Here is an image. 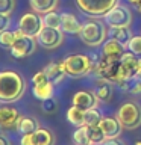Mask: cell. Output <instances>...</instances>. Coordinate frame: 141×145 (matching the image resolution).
<instances>
[{
	"label": "cell",
	"mask_w": 141,
	"mask_h": 145,
	"mask_svg": "<svg viewBox=\"0 0 141 145\" xmlns=\"http://www.w3.org/2000/svg\"><path fill=\"white\" fill-rule=\"evenodd\" d=\"M102 115L96 107L93 109H86L85 110V125H99L102 121Z\"/></svg>",
	"instance_id": "cell-28"
},
{
	"label": "cell",
	"mask_w": 141,
	"mask_h": 145,
	"mask_svg": "<svg viewBox=\"0 0 141 145\" xmlns=\"http://www.w3.org/2000/svg\"><path fill=\"white\" fill-rule=\"evenodd\" d=\"M9 24H11V15H8V14H2V12H0V32L8 30Z\"/></svg>",
	"instance_id": "cell-33"
},
{
	"label": "cell",
	"mask_w": 141,
	"mask_h": 145,
	"mask_svg": "<svg viewBox=\"0 0 141 145\" xmlns=\"http://www.w3.org/2000/svg\"><path fill=\"white\" fill-rule=\"evenodd\" d=\"M125 45L121 42H118L117 39L114 38H109L108 41L103 42V47H102V56H106V57H112V59H121V56L125 54Z\"/></svg>",
	"instance_id": "cell-15"
},
{
	"label": "cell",
	"mask_w": 141,
	"mask_h": 145,
	"mask_svg": "<svg viewBox=\"0 0 141 145\" xmlns=\"http://www.w3.org/2000/svg\"><path fill=\"white\" fill-rule=\"evenodd\" d=\"M138 68H140V74H141V56H138Z\"/></svg>",
	"instance_id": "cell-41"
},
{
	"label": "cell",
	"mask_w": 141,
	"mask_h": 145,
	"mask_svg": "<svg viewBox=\"0 0 141 145\" xmlns=\"http://www.w3.org/2000/svg\"><path fill=\"white\" fill-rule=\"evenodd\" d=\"M109 36L117 39L118 42H121L125 47H127V44H129V41L134 35H132L129 27H114V29L109 30Z\"/></svg>",
	"instance_id": "cell-23"
},
{
	"label": "cell",
	"mask_w": 141,
	"mask_h": 145,
	"mask_svg": "<svg viewBox=\"0 0 141 145\" xmlns=\"http://www.w3.org/2000/svg\"><path fill=\"white\" fill-rule=\"evenodd\" d=\"M36 42L45 50H53L58 48L64 42V32L61 29H55V27L44 26L36 35Z\"/></svg>",
	"instance_id": "cell-8"
},
{
	"label": "cell",
	"mask_w": 141,
	"mask_h": 145,
	"mask_svg": "<svg viewBox=\"0 0 141 145\" xmlns=\"http://www.w3.org/2000/svg\"><path fill=\"white\" fill-rule=\"evenodd\" d=\"M80 39L82 42L86 44L88 47H99L106 41L108 32L100 21L96 20H88L86 23L82 24V30H80Z\"/></svg>",
	"instance_id": "cell-3"
},
{
	"label": "cell",
	"mask_w": 141,
	"mask_h": 145,
	"mask_svg": "<svg viewBox=\"0 0 141 145\" xmlns=\"http://www.w3.org/2000/svg\"><path fill=\"white\" fill-rule=\"evenodd\" d=\"M35 145H55V136L49 129H40L34 131Z\"/></svg>",
	"instance_id": "cell-24"
},
{
	"label": "cell",
	"mask_w": 141,
	"mask_h": 145,
	"mask_svg": "<svg viewBox=\"0 0 141 145\" xmlns=\"http://www.w3.org/2000/svg\"><path fill=\"white\" fill-rule=\"evenodd\" d=\"M88 127V138L91 145H102L106 140V135L103 133L100 125H86Z\"/></svg>",
	"instance_id": "cell-25"
},
{
	"label": "cell",
	"mask_w": 141,
	"mask_h": 145,
	"mask_svg": "<svg viewBox=\"0 0 141 145\" xmlns=\"http://www.w3.org/2000/svg\"><path fill=\"white\" fill-rule=\"evenodd\" d=\"M120 59H112V57H106L102 56L97 61L94 67V71L102 80L111 82V83L120 85L121 77H120Z\"/></svg>",
	"instance_id": "cell-4"
},
{
	"label": "cell",
	"mask_w": 141,
	"mask_h": 145,
	"mask_svg": "<svg viewBox=\"0 0 141 145\" xmlns=\"http://www.w3.org/2000/svg\"><path fill=\"white\" fill-rule=\"evenodd\" d=\"M26 91L24 77L12 70L0 71V101L14 103L23 97Z\"/></svg>",
	"instance_id": "cell-1"
},
{
	"label": "cell",
	"mask_w": 141,
	"mask_h": 145,
	"mask_svg": "<svg viewBox=\"0 0 141 145\" xmlns=\"http://www.w3.org/2000/svg\"><path fill=\"white\" fill-rule=\"evenodd\" d=\"M117 118L126 130H135L141 125V106L135 101H126L117 112Z\"/></svg>",
	"instance_id": "cell-5"
},
{
	"label": "cell",
	"mask_w": 141,
	"mask_h": 145,
	"mask_svg": "<svg viewBox=\"0 0 141 145\" xmlns=\"http://www.w3.org/2000/svg\"><path fill=\"white\" fill-rule=\"evenodd\" d=\"M15 33H14V30H3V32H0V47H3V48H8V50H11L12 48V45L14 42H15Z\"/></svg>",
	"instance_id": "cell-29"
},
{
	"label": "cell",
	"mask_w": 141,
	"mask_h": 145,
	"mask_svg": "<svg viewBox=\"0 0 141 145\" xmlns=\"http://www.w3.org/2000/svg\"><path fill=\"white\" fill-rule=\"evenodd\" d=\"M43 27H44L43 17L36 12H26L18 21V29L24 35L34 36V38H36V35L40 33V30Z\"/></svg>",
	"instance_id": "cell-10"
},
{
	"label": "cell",
	"mask_w": 141,
	"mask_h": 145,
	"mask_svg": "<svg viewBox=\"0 0 141 145\" xmlns=\"http://www.w3.org/2000/svg\"><path fill=\"white\" fill-rule=\"evenodd\" d=\"M67 120H68L70 124L76 125V127L85 125V110H84V109H80V107L71 106L67 110Z\"/></svg>",
	"instance_id": "cell-22"
},
{
	"label": "cell",
	"mask_w": 141,
	"mask_h": 145,
	"mask_svg": "<svg viewBox=\"0 0 141 145\" xmlns=\"http://www.w3.org/2000/svg\"><path fill=\"white\" fill-rule=\"evenodd\" d=\"M61 62L65 70V74L70 77H76V79L90 74L96 67L91 56H86V54H70Z\"/></svg>",
	"instance_id": "cell-2"
},
{
	"label": "cell",
	"mask_w": 141,
	"mask_h": 145,
	"mask_svg": "<svg viewBox=\"0 0 141 145\" xmlns=\"http://www.w3.org/2000/svg\"><path fill=\"white\" fill-rule=\"evenodd\" d=\"M53 92H55V85L50 80L41 82V83H35L34 88H32V94H34V97L36 100H41V101L52 98Z\"/></svg>",
	"instance_id": "cell-18"
},
{
	"label": "cell",
	"mask_w": 141,
	"mask_h": 145,
	"mask_svg": "<svg viewBox=\"0 0 141 145\" xmlns=\"http://www.w3.org/2000/svg\"><path fill=\"white\" fill-rule=\"evenodd\" d=\"M105 23L114 29V27H129L132 23V12L125 5H115L111 11L103 15Z\"/></svg>",
	"instance_id": "cell-7"
},
{
	"label": "cell",
	"mask_w": 141,
	"mask_h": 145,
	"mask_svg": "<svg viewBox=\"0 0 141 145\" xmlns=\"http://www.w3.org/2000/svg\"><path fill=\"white\" fill-rule=\"evenodd\" d=\"M84 14L91 17H103L118 3V0H76Z\"/></svg>",
	"instance_id": "cell-6"
},
{
	"label": "cell",
	"mask_w": 141,
	"mask_h": 145,
	"mask_svg": "<svg viewBox=\"0 0 141 145\" xmlns=\"http://www.w3.org/2000/svg\"><path fill=\"white\" fill-rule=\"evenodd\" d=\"M112 91L114 89H112V83H111V82L103 80V82H100V83L97 85L94 94H96V97H97L99 101L108 103L109 100H111V97H112Z\"/></svg>",
	"instance_id": "cell-21"
},
{
	"label": "cell",
	"mask_w": 141,
	"mask_h": 145,
	"mask_svg": "<svg viewBox=\"0 0 141 145\" xmlns=\"http://www.w3.org/2000/svg\"><path fill=\"white\" fill-rule=\"evenodd\" d=\"M127 48L136 56H141V36H132L127 44Z\"/></svg>",
	"instance_id": "cell-30"
},
{
	"label": "cell",
	"mask_w": 141,
	"mask_h": 145,
	"mask_svg": "<svg viewBox=\"0 0 141 145\" xmlns=\"http://www.w3.org/2000/svg\"><path fill=\"white\" fill-rule=\"evenodd\" d=\"M35 48H36V38L23 35L15 39V42H14L11 48V54L15 59H23V57L30 56L35 52Z\"/></svg>",
	"instance_id": "cell-11"
},
{
	"label": "cell",
	"mask_w": 141,
	"mask_h": 145,
	"mask_svg": "<svg viewBox=\"0 0 141 145\" xmlns=\"http://www.w3.org/2000/svg\"><path fill=\"white\" fill-rule=\"evenodd\" d=\"M40 129V124L35 118L32 116H20L18 120V124H17V131L21 135H29V133H34Z\"/></svg>",
	"instance_id": "cell-19"
},
{
	"label": "cell",
	"mask_w": 141,
	"mask_h": 145,
	"mask_svg": "<svg viewBox=\"0 0 141 145\" xmlns=\"http://www.w3.org/2000/svg\"><path fill=\"white\" fill-rule=\"evenodd\" d=\"M43 23L44 26H49V27H55V29H61V15L58 12H47L44 14L43 17Z\"/></svg>",
	"instance_id": "cell-27"
},
{
	"label": "cell",
	"mask_w": 141,
	"mask_h": 145,
	"mask_svg": "<svg viewBox=\"0 0 141 145\" xmlns=\"http://www.w3.org/2000/svg\"><path fill=\"white\" fill-rule=\"evenodd\" d=\"M71 103H73V106L86 110V109H93V107L97 106L99 100H97L94 92H90V91H79V92H76L73 95Z\"/></svg>",
	"instance_id": "cell-13"
},
{
	"label": "cell",
	"mask_w": 141,
	"mask_h": 145,
	"mask_svg": "<svg viewBox=\"0 0 141 145\" xmlns=\"http://www.w3.org/2000/svg\"><path fill=\"white\" fill-rule=\"evenodd\" d=\"M45 72V76H47V79L52 82L53 85H58L61 83L64 80V77H65V70H64L62 67V62H50L45 65V68L43 70Z\"/></svg>",
	"instance_id": "cell-17"
},
{
	"label": "cell",
	"mask_w": 141,
	"mask_h": 145,
	"mask_svg": "<svg viewBox=\"0 0 141 145\" xmlns=\"http://www.w3.org/2000/svg\"><path fill=\"white\" fill-rule=\"evenodd\" d=\"M73 142L76 145H91L90 138H88V127L86 125L77 127L74 133H73Z\"/></svg>",
	"instance_id": "cell-26"
},
{
	"label": "cell",
	"mask_w": 141,
	"mask_h": 145,
	"mask_svg": "<svg viewBox=\"0 0 141 145\" xmlns=\"http://www.w3.org/2000/svg\"><path fill=\"white\" fill-rule=\"evenodd\" d=\"M29 5H30L32 11L41 15V14L55 11L58 6V0H29Z\"/></svg>",
	"instance_id": "cell-20"
},
{
	"label": "cell",
	"mask_w": 141,
	"mask_h": 145,
	"mask_svg": "<svg viewBox=\"0 0 141 145\" xmlns=\"http://www.w3.org/2000/svg\"><path fill=\"white\" fill-rule=\"evenodd\" d=\"M61 30L64 33L79 35L82 30V24L73 14H61Z\"/></svg>",
	"instance_id": "cell-16"
},
{
	"label": "cell",
	"mask_w": 141,
	"mask_h": 145,
	"mask_svg": "<svg viewBox=\"0 0 141 145\" xmlns=\"http://www.w3.org/2000/svg\"><path fill=\"white\" fill-rule=\"evenodd\" d=\"M15 9V0H0V12L11 15Z\"/></svg>",
	"instance_id": "cell-31"
},
{
	"label": "cell",
	"mask_w": 141,
	"mask_h": 145,
	"mask_svg": "<svg viewBox=\"0 0 141 145\" xmlns=\"http://www.w3.org/2000/svg\"><path fill=\"white\" fill-rule=\"evenodd\" d=\"M45 80H49L47 79V76H45V72L41 70V71H38V72H35L34 74V77H32V83H41V82H45Z\"/></svg>",
	"instance_id": "cell-35"
},
{
	"label": "cell",
	"mask_w": 141,
	"mask_h": 145,
	"mask_svg": "<svg viewBox=\"0 0 141 145\" xmlns=\"http://www.w3.org/2000/svg\"><path fill=\"white\" fill-rule=\"evenodd\" d=\"M56 107H58V103H56V100H55L53 97L43 101V110L45 113H53L55 110H56Z\"/></svg>",
	"instance_id": "cell-32"
},
{
	"label": "cell",
	"mask_w": 141,
	"mask_h": 145,
	"mask_svg": "<svg viewBox=\"0 0 141 145\" xmlns=\"http://www.w3.org/2000/svg\"><path fill=\"white\" fill-rule=\"evenodd\" d=\"M102 145H125V144H123L118 138H114V139H106Z\"/></svg>",
	"instance_id": "cell-37"
},
{
	"label": "cell",
	"mask_w": 141,
	"mask_h": 145,
	"mask_svg": "<svg viewBox=\"0 0 141 145\" xmlns=\"http://www.w3.org/2000/svg\"><path fill=\"white\" fill-rule=\"evenodd\" d=\"M0 145H11V140H9L6 136L0 135Z\"/></svg>",
	"instance_id": "cell-38"
},
{
	"label": "cell",
	"mask_w": 141,
	"mask_h": 145,
	"mask_svg": "<svg viewBox=\"0 0 141 145\" xmlns=\"http://www.w3.org/2000/svg\"><path fill=\"white\" fill-rule=\"evenodd\" d=\"M120 77H121V83L125 82H130L134 80L136 76L140 74V68H138V56L134 54L132 52L125 53L120 59Z\"/></svg>",
	"instance_id": "cell-9"
},
{
	"label": "cell",
	"mask_w": 141,
	"mask_h": 145,
	"mask_svg": "<svg viewBox=\"0 0 141 145\" xmlns=\"http://www.w3.org/2000/svg\"><path fill=\"white\" fill-rule=\"evenodd\" d=\"M100 127H102L103 133L106 135V139H114L121 135L123 125L120 124L117 116H103L100 121Z\"/></svg>",
	"instance_id": "cell-14"
},
{
	"label": "cell",
	"mask_w": 141,
	"mask_h": 145,
	"mask_svg": "<svg viewBox=\"0 0 141 145\" xmlns=\"http://www.w3.org/2000/svg\"><path fill=\"white\" fill-rule=\"evenodd\" d=\"M127 2H129L130 5H134V6H135V5H136V3H138V2H140V0H127Z\"/></svg>",
	"instance_id": "cell-40"
},
{
	"label": "cell",
	"mask_w": 141,
	"mask_h": 145,
	"mask_svg": "<svg viewBox=\"0 0 141 145\" xmlns=\"http://www.w3.org/2000/svg\"><path fill=\"white\" fill-rule=\"evenodd\" d=\"M20 112L12 106L0 107V127L3 130H17V124L20 120Z\"/></svg>",
	"instance_id": "cell-12"
},
{
	"label": "cell",
	"mask_w": 141,
	"mask_h": 145,
	"mask_svg": "<svg viewBox=\"0 0 141 145\" xmlns=\"http://www.w3.org/2000/svg\"><path fill=\"white\" fill-rule=\"evenodd\" d=\"M134 145H141V140H136V142H135Z\"/></svg>",
	"instance_id": "cell-42"
},
{
	"label": "cell",
	"mask_w": 141,
	"mask_h": 145,
	"mask_svg": "<svg viewBox=\"0 0 141 145\" xmlns=\"http://www.w3.org/2000/svg\"><path fill=\"white\" fill-rule=\"evenodd\" d=\"M135 8H136V11H138V12H141V0L135 5Z\"/></svg>",
	"instance_id": "cell-39"
},
{
	"label": "cell",
	"mask_w": 141,
	"mask_h": 145,
	"mask_svg": "<svg viewBox=\"0 0 141 145\" xmlns=\"http://www.w3.org/2000/svg\"><path fill=\"white\" fill-rule=\"evenodd\" d=\"M130 91H132L134 94H141V74H138L134 80H132Z\"/></svg>",
	"instance_id": "cell-34"
},
{
	"label": "cell",
	"mask_w": 141,
	"mask_h": 145,
	"mask_svg": "<svg viewBox=\"0 0 141 145\" xmlns=\"http://www.w3.org/2000/svg\"><path fill=\"white\" fill-rule=\"evenodd\" d=\"M20 145H35V140H34V133H29V135H21Z\"/></svg>",
	"instance_id": "cell-36"
}]
</instances>
